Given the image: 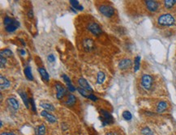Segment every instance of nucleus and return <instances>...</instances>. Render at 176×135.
Segmentation results:
<instances>
[{
	"mask_svg": "<svg viewBox=\"0 0 176 135\" xmlns=\"http://www.w3.org/2000/svg\"><path fill=\"white\" fill-rule=\"evenodd\" d=\"M158 24L162 26H171L175 24V18L170 15V14H164L159 16L157 20Z\"/></svg>",
	"mask_w": 176,
	"mask_h": 135,
	"instance_id": "f257e3e1",
	"label": "nucleus"
},
{
	"mask_svg": "<svg viewBox=\"0 0 176 135\" xmlns=\"http://www.w3.org/2000/svg\"><path fill=\"white\" fill-rule=\"evenodd\" d=\"M101 114H102V117H101V121L102 122V125L105 126L106 125H110L112 124L114 120H113V117L108 112L102 109L101 110Z\"/></svg>",
	"mask_w": 176,
	"mask_h": 135,
	"instance_id": "f03ea898",
	"label": "nucleus"
},
{
	"mask_svg": "<svg viewBox=\"0 0 176 135\" xmlns=\"http://www.w3.org/2000/svg\"><path fill=\"white\" fill-rule=\"evenodd\" d=\"M141 84L145 90H149L152 84V78L149 74H144L141 78Z\"/></svg>",
	"mask_w": 176,
	"mask_h": 135,
	"instance_id": "7ed1b4c3",
	"label": "nucleus"
},
{
	"mask_svg": "<svg viewBox=\"0 0 176 135\" xmlns=\"http://www.w3.org/2000/svg\"><path fill=\"white\" fill-rule=\"evenodd\" d=\"M99 11L105 17H111L115 14L114 7H110V6H107V5H102V6H101V7H99Z\"/></svg>",
	"mask_w": 176,
	"mask_h": 135,
	"instance_id": "20e7f679",
	"label": "nucleus"
},
{
	"mask_svg": "<svg viewBox=\"0 0 176 135\" xmlns=\"http://www.w3.org/2000/svg\"><path fill=\"white\" fill-rule=\"evenodd\" d=\"M88 29L92 33L94 34L96 36H99L102 33V28L97 23H91V24H88Z\"/></svg>",
	"mask_w": 176,
	"mask_h": 135,
	"instance_id": "39448f33",
	"label": "nucleus"
},
{
	"mask_svg": "<svg viewBox=\"0 0 176 135\" xmlns=\"http://www.w3.org/2000/svg\"><path fill=\"white\" fill-rule=\"evenodd\" d=\"M55 88H56V90H57V94H56V96H57L58 100H62V99L64 97V95L67 94V91L64 88V87L61 85L60 83H56L55 85Z\"/></svg>",
	"mask_w": 176,
	"mask_h": 135,
	"instance_id": "423d86ee",
	"label": "nucleus"
},
{
	"mask_svg": "<svg viewBox=\"0 0 176 135\" xmlns=\"http://www.w3.org/2000/svg\"><path fill=\"white\" fill-rule=\"evenodd\" d=\"M145 4L148 10L149 11H151V12L156 11L158 9V7H159L158 3L156 2V1H153V0H147V1H145Z\"/></svg>",
	"mask_w": 176,
	"mask_h": 135,
	"instance_id": "0eeeda50",
	"label": "nucleus"
},
{
	"mask_svg": "<svg viewBox=\"0 0 176 135\" xmlns=\"http://www.w3.org/2000/svg\"><path fill=\"white\" fill-rule=\"evenodd\" d=\"M78 83L80 85V87L83 89H85V91H90V92H93V89L90 87V85L88 84V83L87 82V80H85V78H79L78 80Z\"/></svg>",
	"mask_w": 176,
	"mask_h": 135,
	"instance_id": "6e6552de",
	"label": "nucleus"
},
{
	"mask_svg": "<svg viewBox=\"0 0 176 135\" xmlns=\"http://www.w3.org/2000/svg\"><path fill=\"white\" fill-rule=\"evenodd\" d=\"M41 115L43 117H45V118L50 123H55V122H57V119H56V117H54V115L51 114L50 112H48L46 111V110L41 112Z\"/></svg>",
	"mask_w": 176,
	"mask_h": 135,
	"instance_id": "1a4fd4ad",
	"label": "nucleus"
},
{
	"mask_svg": "<svg viewBox=\"0 0 176 135\" xmlns=\"http://www.w3.org/2000/svg\"><path fill=\"white\" fill-rule=\"evenodd\" d=\"M83 46L85 48L86 51H90L94 48V44H93V41L91 39H85L83 41Z\"/></svg>",
	"mask_w": 176,
	"mask_h": 135,
	"instance_id": "9d476101",
	"label": "nucleus"
},
{
	"mask_svg": "<svg viewBox=\"0 0 176 135\" xmlns=\"http://www.w3.org/2000/svg\"><path fill=\"white\" fill-rule=\"evenodd\" d=\"M19 26H20V23H19L18 21L13 20L12 22H11L8 26L5 27V28H6V31L8 32V33H12L14 31L16 30L17 28L19 27Z\"/></svg>",
	"mask_w": 176,
	"mask_h": 135,
	"instance_id": "9b49d317",
	"label": "nucleus"
},
{
	"mask_svg": "<svg viewBox=\"0 0 176 135\" xmlns=\"http://www.w3.org/2000/svg\"><path fill=\"white\" fill-rule=\"evenodd\" d=\"M131 66H132V61L130 59H123L119 63V67L121 70H126Z\"/></svg>",
	"mask_w": 176,
	"mask_h": 135,
	"instance_id": "f8f14e48",
	"label": "nucleus"
},
{
	"mask_svg": "<svg viewBox=\"0 0 176 135\" xmlns=\"http://www.w3.org/2000/svg\"><path fill=\"white\" fill-rule=\"evenodd\" d=\"M10 81H9L7 78L4 77L3 75L0 76V86H1V90H4V89L9 88V87H10Z\"/></svg>",
	"mask_w": 176,
	"mask_h": 135,
	"instance_id": "ddd939ff",
	"label": "nucleus"
},
{
	"mask_svg": "<svg viewBox=\"0 0 176 135\" xmlns=\"http://www.w3.org/2000/svg\"><path fill=\"white\" fill-rule=\"evenodd\" d=\"M7 103L11 108H13L14 110H17L19 108V103L17 101V100H16L14 97H11V98L7 99Z\"/></svg>",
	"mask_w": 176,
	"mask_h": 135,
	"instance_id": "4468645a",
	"label": "nucleus"
},
{
	"mask_svg": "<svg viewBox=\"0 0 176 135\" xmlns=\"http://www.w3.org/2000/svg\"><path fill=\"white\" fill-rule=\"evenodd\" d=\"M168 107V105L167 103L165 101H160L158 104H157V112H159V113H162L163 112L166 110V108Z\"/></svg>",
	"mask_w": 176,
	"mask_h": 135,
	"instance_id": "2eb2a0df",
	"label": "nucleus"
},
{
	"mask_svg": "<svg viewBox=\"0 0 176 135\" xmlns=\"http://www.w3.org/2000/svg\"><path fill=\"white\" fill-rule=\"evenodd\" d=\"M19 94H20L21 97L22 98V100H23V102H24V104L25 105V106H26V108H29V99H28L26 93H25L24 91H19Z\"/></svg>",
	"mask_w": 176,
	"mask_h": 135,
	"instance_id": "dca6fc26",
	"label": "nucleus"
},
{
	"mask_svg": "<svg viewBox=\"0 0 176 135\" xmlns=\"http://www.w3.org/2000/svg\"><path fill=\"white\" fill-rule=\"evenodd\" d=\"M38 71H39V73L41 74V78L44 79L45 81L48 82L49 81V79H50V76H49V74L47 73V71L45 70L44 68L40 67L38 68Z\"/></svg>",
	"mask_w": 176,
	"mask_h": 135,
	"instance_id": "f3484780",
	"label": "nucleus"
},
{
	"mask_svg": "<svg viewBox=\"0 0 176 135\" xmlns=\"http://www.w3.org/2000/svg\"><path fill=\"white\" fill-rule=\"evenodd\" d=\"M76 101V96H75L74 95H69V96H68V100H67V101L65 102V105H67V106H73L75 105V103Z\"/></svg>",
	"mask_w": 176,
	"mask_h": 135,
	"instance_id": "a211bd4d",
	"label": "nucleus"
},
{
	"mask_svg": "<svg viewBox=\"0 0 176 135\" xmlns=\"http://www.w3.org/2000/svg\"><path fill=\"white\" fill-rule=\"evenodd\" d=\"M40 106L46 110H48V111H54V107L51 104H48L46 102H41Z\"/></svg>",
	"mask_w": 176,
	"mask_h": 135,
	"instance_id": "6ab92c4d",
	"label": "nucleus"
},
{
	"mask_svg": "<svg viewBox=\"0 0 176 135\" xmlns=\"http://www.w3.org/2000/svg\"><path fill=\"white\" fill-rule=\"evenodd\" d=\"M24 74L26 76V78L29 80H33V74H32V71H31L30 66H26L24 68Z\"/></svg>",
	"mask_w": 176,
	"mask_h": 135,
	"instance_id": "aec40b11",
	"label": "nucleus"
},
{
	"mask_svg": "<svg viewBox=\"0 0 176 135\" xmlns=\"http://www.w3.org/2000/svg\"><path fill=\"white\" fill-rule=\"evenodd\" d=\"M46 134V126L45 125H40L36 129V135H45Z\"/></svg>",
	"mask_w": 176,
	"mask_h": 135,
	"instance_id": "412c9836",
	"label": "nucleus"
},
{
	"mask_svg": "<svg viewBox=\"0 0 176 135\" xmlns=\"http://www.w3.org/2000/svg\"><path fill=\"white\" fill-rule=\"evenodd\" d=\"M69 2H70V4H71V6H72V7H73V8H75V9H77V10H79V11H82L83 9H84V7H82L81 5H80L79 1L70 0Z\"/></svg>",
	"mask_w": 176,
	"mask_h": 135,
	"instance_id": "4be33fe9",
	"label": "nucleus"
},
{
	"mask_svg": "<svg viewBox=\"0 0 176 135\" xmlns=\"http://www.w3.org/2000/svg\"><path fill=\"white\" fill-rule=\"evenodd\" d=\"M98 80H97V83H98V84H102L104 83L105 79V74L102 72V71H99L98 73V78H97Z\"/></svg>",
	"mask_w": 176,
	"mask_h": 135,
	"instance_id": "5701e85b",
	"label": "nucleus"
},
{
	"mask_svg": "<svg viewBox=\"0 0 176 135\" xmlns=\"http://www.w3.org/2000/svg\"><path fill=\"white\" fill-rule=\"evenodd\" d=\"M176 4V0H165L164 1V4H165V7L167 9H170L172 8Z\"/></svg>",
	"mask_w": 176,
	"mask_h": 135,
	"instance_id": "b1692460",
	"label": "nucleus"
},
{
	"mask_svg": "<svg viewBox=\"0 0 176 135\" xmlns=\"http://www.w3.org/2000/svg\"><path fill=\"white\" fill-rule=\"evenodd\" d=\"M135 66H134V71H137L140 69V57L137 56L135 58V61H134Z\"/></svg>",
	"mask_w": 176,
	"mask_h": 135,
	"instance_id": "393cba45",
	"label": "nucleus"
},
{
	"mask_svg": "<svg viewBox=\"0 0 176 135\" xmlns=\"http://www.w3.org/2000/svg\"><path fill=\"white\" fill-rule=\"evenodd\" d=\"M12 52L9 49H5L4 50L1 51V54L0 55H3L4 57H11L12 56Z\"/></svg>",
	"mask_w": 176,
	"mask_h": 135,
	"instance_id": "a878e982",
	"label": "nucleus"
},
{
	"mask_svg": "<svg viewBox=\"0 0 176 135\" xmlns=\"http://www.w3.org/2000/svg\"><path fill=\"white\" fill-rule=\"evenodd\" d=\"M122 116L123 117V119L126 120V121H130V120L132 118V113H131L129 111H124L123 112Z\"/></svg>",
	"mask_w": 176,
	"mask_h": 135,
	"instance_id": "bb28decb",
	"label": "nucleus"
},
{
	"mask_svg": "<svg viewBox=\"0 0 176 135\" xmlns=\"http://www.w3.org/2000/svg\"><path fill=\"white\" fill-rule=\"evenodd\" d=\"M141 133H142L144 135H153V133H152V130H151L149 127H145V128L142 129Z\"/></svg>",
	"mask_w": 176,
	"mask_h": 135,
	"instance_id": "cd10ccee",
	"label": "nucleus"
},
{
	"mask_svg": "<svg viewBox=\"0 0 176 135\" xmlns=\"http://www.w3.org/2000/svg\"><path fill=\"white\" fill-rule=\"evenodd\" d=\"M77 91H79V92H80V94L81 95H83L84 97L88 98V96L89 95H88V93H87V91H85V89H83V88H81V87L77 88Z\"/></svg>",
	"mask_w": 176,
	"mask_h": 135,
	"instance_id": "c85d7f7f",
	"label": "nucleus"
},
{
	"mask_svg": "<svg viewBox=\"0 0 176 135\" xmlns=\"http://www.w3.org/2000/svg\"><path fill=\"white\" fill-rule=\"evenodd\" d=\"M12 20H13V19H11L10 17L8 16L5 17V18H4V25H5V27L8 26V25L12 22Z\"/></svg>",
	"mask_w": 176,
	"mask_h": 135,
	"instance_id": "c756f323",
	"label": "nucleus"
},
{
	"mask_svg": "<svg viewBox=\"0 0 176 135\" xmlns=\"http://www.w3.org/2000/svg\"><path fill=\"white\" fill-rule=\"evenodd\" d=\"M0 66H1V68H4L5 64H6V58L3 56V55H0Z\"/></svg>",
	"mask_w": 176,
	"mask_h": 135,
	"instance_id": "7c9ffc66",
	"label": "nucleus"
},
{
	"mask_svg": "<svg viewBox=\"0 0 176 135\" xmlns=\"http://www.w3.org/2000/svg\"><path fill=\"white\" fill-rule=\"evenodd\" d=\"M63 78L64 79L65 83H67V85H68V86H70V85H71V80H70V78H68L66 74H63Z\"/></svg>",
	"mask_w": 176,
	"mask_h": 135,
	"instance_id": "2f4dec72",
	"label": "nucleus"
},
{
	"mask_svg": "<svg viewBox=\"0 0 176 135\" xmlns=\"http://www.w3.org/2000/svg\"><path fill=\"white\" fill-rule=\"evenodd\" d=\"M29 103H30L31 106H32V110L35 112L37 110H36V105H35V102H34L33 99V98L29 99Z\"/></svg>",
	"mask_w": 176,
	"mask_h": 135,
	"instance_id": "473e14b6",
	"label": "nucleus"
},
{
	"mask_svg": "<svg viewBox=\"0 0 176 135\" xmlns=\"http://www.w3.org/2000/svg\"><path fill=\"white\" fill-rule=\"evenodd\" d=\"M47 59L50 62H54L55 61V57H54V54H50L47 57Z\"/></svg>",
	"mask_w": 176,
	"mask_h": 135,
	"instance_id": "72a5a7b5",
	"label": "nucleus"
},
{
	"mask_svg": "<svg viewBox=\"0 0 176 135\" xmlns=\"http://www.w3.org/2000/svg\"><path fill=\"white\" fill-rule=\"evenodd\" d=\"M88 99L91 100L92 101H97L98 100V98L93 94H89V95L88 96Z\"/></svg>",
	"mask_w": 176,
	"mask_h": 135,
	"instance_id": "f704fd0d",
	"label": "nucleus"
},
{
	"mask_svg": "<svg viewBox=\"0 0 176 135\" xmlns=\"http://www.w3.org/2000/svg\"><path fill=\"white\" fill-rule=\"evenodd\" d=\"M1 135H16L13 133H11V132H4V133H2Z\"/></svg>",
	"mask_w": 176,
	"mask_h": 135,
	"instance_id": "c9c22d12",
	"label": "nucleus"
},
{
	"mask_svg": "<svg viewBox=\"0 0 176 135\" xmlns=\"http://www.w3.org/2000/svg\"><path fill=\"white\" fill-rule=\"evenodd\" d=\"M28 16H29V18H33V11H32V10L29 11V13H28Z\"/></svg>",
	"mask_w": 176,
	"mask_h": 135,
	"instance_id": "e433bc0d",
	"label": "nucleus"
},
{
	"mask_svg": "<svg viewBox=\"0 0 176 135\" xmlns=\"http://www.w3.org/2000/svg\"><path fill=\"white\" fill-rule=\"evenodd\" d=\"M106 135H119V134H118L117 133H115V132H108V133L106 134Z\"/></svg>",
	"mask_w": 176,
	"mask_h": 135,
	"instance_id": "4c0bfd02",
	"label": "nucleus"
},
{
	"mask_svg": "<svg viewBox=\"0 0 176 135\" xmlns=\"http://www.w3.org/2000/svg\"><path fill=\"white\" fill-rule=\"evenodd\" d=\"M20 52H21V54L22 55V56L25 55V51H24V49H21V50H20Z\"/></svg>",
	"mask_w": 176,
	"mask_h": 135,
	"instance_id": "58836bf2",
	"label": "nucleus"
},
{
	"mask_svg": "<svg viewBox=\"0 0 176 135\" xmlns=\"http://www.w3.org/2000/svg\"><path fill=\"white\" fill-rule=\"evenodd\" d=\"M20 41H21V43H22V45H25V43H24V41L22 40V39H20Z\"/></svg>",
	"mask_w": 176,
	"mask_h": 135,
	"instance_id": "ea45409f",
	"label": "nucleus"
}]
</instances>
